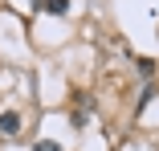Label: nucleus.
<instances>
[{"label":"nucleus","mask_w":159,"mask_h":151,"mask_svg":"<svg viewBox=\"0 0 159 151\" xmlns=\"http://www.w3.org/2000/svg\"><path fill=\"white\" fill-rule=\"evenodd\" d=\"M33 151H61V147H57V143H49V139H41V143H37Z\"/></svg>","instance_id":"7ed1b4c3"},{"label":"nucleus","mask_w":159,"mask_h":151,"mask_svg":"<svg viewBox=\"0 0 159 151\" xmlns=\"http://www.w3.org/2000/svg\"><path fill=\"white\" fill-rule=\"evenodd\" d=\"M41 8H49V12H70V0H41Z\"/></svg>","instance_id":"f03ea898"},{"label":"nucleus","mask_w":159,"mask_h":151,"mask_svg":"<svg viewBox=\"0 0 159 151\" xmlns=\"http://www.w3.org/2000/svg\"><path fill=\"white\" fill-rule=\"evenodd\" d=\"M0 131H4V135H16L20 131V114L16 110H4V114H0Z\"/></svg>","instance_id":"f257e3e1"}]
</instances>
